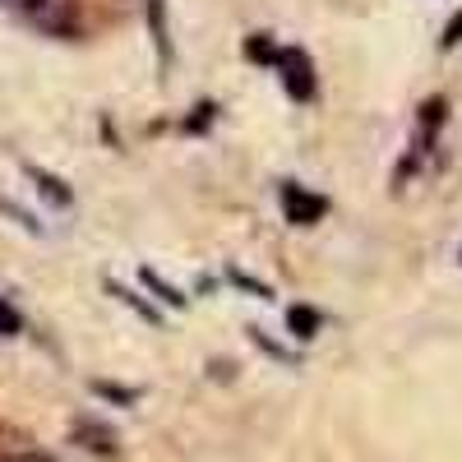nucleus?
Masks as SVG:
<instances>
[{
	"label": "nucleus",
	"mask_w": 462,
	"mask_h": 462,
	"mask_svg": "<svg viewBox=\"0 0 462 462\" xmlns=\"http://www.w3.org/2000/svg\"><path fill=\"white\" fill-rule=\"evenodd\" d=\"M273 69L282 74V88H287L296 102H310V97L319 93V84H315V65H310V56H305L300 47H287V51H278Z\"/></svg>",
	"instance_id": "nucleus-1"
},
{
	"label": "nucleus",
	"mask_w": 462,
	"mask_h": 462,
	"mask_svg": "<svg viewBox=\"0 0 462 462\" xmlns=\"http://www.w3.org/2000/svg\"><path fill=\"white\" fill-rule=\"evenodd\" d=\"M278 199H282V217H287L291 226H315V222L328 213V199L315 195V189H305V185H296V180L282 185Z\"/></svg>",
	"instance_id": "nucleus-2"
},
{
	"label": "nucleus",
	"mask_w": 462,
	"mask_h": 462,
	"mask_svg": "<svg viewBox=\"0 0 462 462\" xmlns=\"http://www.w3.org/2000/svg\"><path fill=\"white\" fill-rule=\"evenodd\" d=\"M23 171H28V180L37 185V195H42V199H51L56 208H69L74 195H69V185H65L60 176H51V171H42V167H23Z\"/></svg>",
	"instance_id": "nucleus-3"
},
{
	"label": "nucleus",
	"mask_w": 462,
	"mask_h": 462,
	"mask_svg": "<svg viewBox=\"0 0 462 462\" xmlns=\"http://www.w3.org/2000/svg\"><path fill=\"white\" fill-rule=\"evenodd\" d=\"M106 291H111L116 300H125V305H130V310H139V315H143L148 324H162V315H158V310H152V305H148V300H139V296H134L130 287H121V282H106Z\"/></svg>",
	"instance_id": "nucleus-4"
},
{
	"label": "nucleus",
	"mask_w": 462,
	"mask_h": 462,
	"mask_svg": "<svg viewBox=\"0 0 462 462\" xmlns=\"http://www.w3.org/2000/svg\"><path fill=\"white\" fill-rule=\"evenodd\" d=\"M287 324H291L296 337H315V328H319V310H310V305H291Z\"/></svg>",
	"instance_id": "nucleus-5"
},
{
	"label": "nucleus",
	"mask_w": 462,
	"mask_h": 462,
	"mask_svg": "<svg viewBox=\"0 0 462 462\" xmlns=\"http://www.w3.org/2000/svg\"><path fill=\"white\" fill-rule=\"evenodd\" d=\"M245 56H250V60H259V65H273V60H278L273 37H268V32H254V37H245Z\"/></svg>",
	"instance_id": "nucleus-6"
},
{
	"label": "nucleus",
	"mask_w": 462,
	"mask_h": 462,
	"mask_svg": "<svg viewBox=\"0 0 462 462\" xmlns=\"http://www.w3.org/2000/svg\"><path fill=\"white\" fill-rule=\"evenodd\" d=\"M139 282H143L148 291H158V296H162L167 305H185V296H180V291H176L171 282H162L158 273H152V268H143V273H139Z\"/></svg>",
	"instance_id": "nucleus-7"
},
{
	"label": "nucleus",
	"mask_w": 462,
	"mask_h": 462,
	"mask_svg": "<svg viewBox=\"0 0 462 462\" xmlns=\"http://www.w3.org/2000/svg\"><path fill=\"white\" fill-rule=\"evenodd\" d=\"M23 328V315L14 310V305L5 300V296H0V337H14Z\"/></svg>",
	"instance_id": "nucleus-8"
},
{
	"label": "nucleus",
	"mask_w": 462,
	"mask_h": 462,
	"mask_svg": "<svg viewBox=\"0 0 462 462\" xmlns=\"http://www.w3.org/2000/svg\"><path fill=\"white\" fill-rule=\"evenodd\" d=\"M213 116H217V106H213V102H199V106H195V116L185 121V134H199V130H208Z\"/></svg>",
	"instance_id": "nucleus-9"
},
{
	"label": "nucleus",
	"mask_w": 462,
	"mask_h": 462,
	"mask_svg": "<svg viewBox=\"0 0 462 462\" xmlns=\"http://www.w3.org/2000/svg\"><path fill=\"white\" fill-rule=\"evenodd\" d=\"M439 47H444V51H448V47H462V10H457V14H453V19L444 23V37H439Z\"/></svg>",
	"instance_id": "nucleus-10"
},
{
	"label": "nucleus",
	"mask_w": 462,
	"mask_h": 462,
	"mask_svg": "<svg viewBox=\"0 0 462 462\" xmlns=\"http://www.w3.org/2000/svg\"><path fill=\"white\" fill-rule=\"evenodd\" d=\"M5 5H10V10H19V14H28V19H32V14H37V10H42V5H47V0H5Z\"/></svg>",
	"instance_id": "nucleus-11"
},
{
	"label": "nucleus",
	"mask_w": 462,
	"mask_h": 462,
	"mask_svg": "<svg viewBox=\"0 0 462 462\" xmlns=\"http://www.w3.org/2000/svg\"><path fill=\"white\" fill-rule=\"evenodd\" d=\"M5 462H51L47 453H14V457H5Z\"/></svg>",
	"instance_id": "nucleus-12"
}]
</instances>
